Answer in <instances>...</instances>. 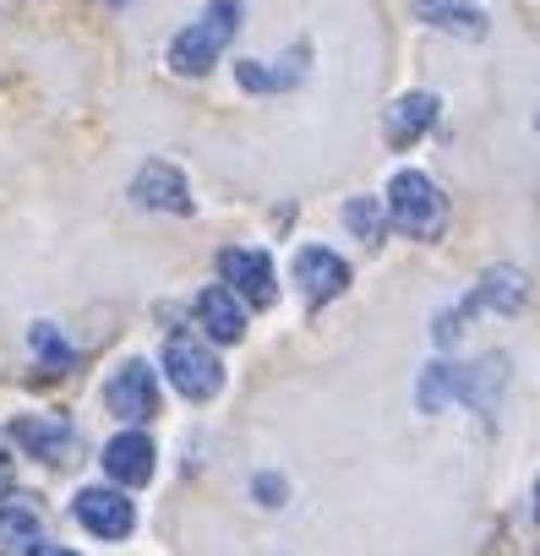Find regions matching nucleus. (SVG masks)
I'll return each mask as SVG.
<instances>
[{
    "instance_id": "obj_6",
    "label": "nucleus",
    "mask_w": 540,
    "mask_h": 556,
    "mask_svg": "<svg viewBox=\"0 0 540 556\" xmlns=\"http://www.w3.org/2000/svg\"><path fill=\"white\" fill-rule=\"evenodd\" d=\"M218 273L229 278V290L235 295H246L251 306H274V262H267L262 251H246V245H229L224 256H218Z\"/></svg>"
},
{
    "instance_id": "obj_12",
    "label": "nucleus",
    "mask_w": 540,
    "mask_h": 556,
    "mask_svg": "<svg viewBox=\"0 0 540 556\" xmlns=\"http://www.w3.org/2000/svg\"><path fill=\"white\" fill-rule=\"evenodd\" d=\"M12 437L23 447H34L39 458H50V464H66L72 458V426L66 420H17Z\"/></svg>"
},
{
    "instance_id": "obj_3",
    "label": "nucleus",
    "mask_w": 540,
    "mask_h": 556,
    "mask_svg": "<svg viewBox=\"0 0 540 556\" xmlns=\"http://www.w3.org/2000/svg\"><path fill=\"white\" fill-rule=\"evenodd\" d=\"M164 371H169V382H175V393H186V399H197V404H208L218 388H224V371H218V361L191 339V333H175L169 344H164Z\"/></svg>"
},
{
    "instance_id": "obj_1",
    "label": "nucleus",
    "mask_w": 540,
    "mask_h": 556,
    "mask_svg": "<svg viewBox=\"0 0 540 556\" xmlns=\"http://www.w3.org/2000/svg\"><path fill=\"white\" fill-rule=\"evenodd\" d=\"M235 28H240V7H235V0H213V7L169 45V66L180 77H202L224 55V45L235 39Z\"/></svg>"
},
{
    "instance_id": "obj_18",
    "label": "nucleus",
    "mask_w": 540,
    "mask_h": 556,
    "mask_svg": "<svg viewBox=\"0 0 540 556\" xmlns=\"http://www.w3.org/2000/svg\"><path fill=\"white\" fill-rule=\"evenodd\" d=\"M7 491H12V458L0 453V496H7Z\"/></svg>"
},
{
    "instance_id": "obj_15",
    "label": "nucleus",
    "mask_w": 540,
    "mask_h": 556,
    "mask_svg": "<svg viewBox=\"0 0 540 556\" xmlns=\"http://www.w3.org/2000/svg\"><path fill=\"white\" fill-rule=\"evenodd\" d=\"M344 224H350L366 245H377V240H382V207H377V202H366V197H355V202L344 207Z\"/></svg>"
},
{
    "instance_id": "obj_4",
    "label": "nucleus",
    "mask_w": 540,
    "mask_h": 556,
    "mask_svg": "<svg viewBox=\"0 0 540 556\" xmlns=\"http://www.w3.org/2000/svg\"><path fill=\"white\" fill-rule=\"evenodd\" d=\"M104 404H110V415H121V420H153V415H159V382H153V371H148L142 361H126V366L104 382Z\"/></svg>"
},
{
    "instance_id": "obj_10",
    "label": "nucleus",
    "mask_w": 540,
    "mask_h": 556,
    "mask_svg": "<svg viewBox=\"0 0 540 556\" xmlns=\"http://www.w3.org/2000/svg\"><path fill=\"white\" fill-rule=\"evenodd\" d=\"M431 121H437V99H431V93H404L399 104H388L382 131H388L393 148H410V142H420V137L431 131Z\"/></svg>"
},
{
    "instance_id": "obj_2",
    "label": "nucleus",
    "mask_w": 540,
    "mask_h": 556,
    "mask_svg": "<svg viewBox=\"0 0 540 556\" xmlns=\"http://www.w3.org/2000/svg\"><path fill=\"white\" fill-rule=\"evenodd\" d=\"M388 213H393V224H399L404 235L437 240L442 224H448V197H442L426 175L404 169V175H393V186H388Z\"/></svg>"
},
{
    "instance_id": "obj_14",
    "label": "nucleus",
    "mask_w": 540,
    "mask_h": 556,
    "mask_svg": "<svg viewBox=\"0 0 540 556\" xmlns=\"http://www.w3.org/2000/svg\"><path fill=\"white\" fill-rule=\"evenodd\" d=\"M480 0H415V17L437 23V28H464V34H480Z\"/></svg>"
},
{
    "instance_id": "obj_13",
    "label": "nucleus",
    "mask_w": 540,
    "mask_h": 556,
    "mask_svg": "<svg viewBox=\"0 0 540 556\" xmlns=\"http://www.w3.org/2000/svg\"><path fill=\"white\" fill-rule=\"evenodd\" d=\"M39 540H45L39 513H28V507H0V556H34Z\"/></svg>"
},
{
    "instance_id": "obj_11",
    "label": "nucleus",
    "mask_w": 540,
    "mask_h": 556,
    "mask_svg": "<svg viewBox=\"0 0 540 556\" xmlns=\"http://www.w3.org/2000/svg\"><path fill=\"white\" fill-rule=\"evenodd\" d=\"M137 202H148V207H164V213H191V191H186V175L180 169H169V164H148L142 175H137Z\"/></svg>"
},
{
    "instance_id": "obj_5",
    "label": "nucleus",
    "mask_w": 540,
    "mask_h": 556,
    "mask_svg": "<svg viewBox=\"0 0 540 556\" xmlns=\"http://www.w3.org/2000/svg\"><path fill=\"white\" fill-rule=\"evenodd\" d=\"M72 513H77V523H83L88 534H99V540H126V534H131V523H137L131 502H126L121 491H104V485L77 491Z\"/></svg>"
},
{
    "instance_id": "obj_17",
    "label": "nucleus",
    "mask_w": 540,
    "mask_h": 556,
    "mask_svg": "<svg viewBox=\"0 0 540 556\" xmlns=\"http://www.w3.org/2000/svg\"><path fill=\"white\" fill-rule=\"evenodd\" d=\"M256 491H262V502H267V507L285 502V485H279V480H256Z\"/></svg>"
},
{
    "instance_id": "obj_16",
    "label": "nucleus",
    "mask_w": 540,
    "mask_h": 556,
    "mask_svg": "<svg viewBox=\"0 0 540 556\" xmlns=\"http://www.w3.org/2000/svg\"><path fill=\"white\" fill-rule=\"evenodd\" d=\"M34 350L50 361V371H66V366H72V350L55 339V328H50V323H39V328H34Z\"/></svg>"
},
{
    "instance_id": "obj_20",
    "label": "nucleus",
    "mask_w": 540,
    "mask_h": 556,
    "mask_svg": "<svg viewBox=\"0 0 540 556\" xmlns=\"http://www.w3.org/2000/svg\"><path fill=\"white\" fill-rule=\"evenodd\" d=\"M535 518H540V480H535Z\"/></svg>"
},
{
    "instance_id": "obj_8",
    "label": "nucleus",
    "mask_w": 540,
    "mask_h": 556,
    "mask_svg": "<svg viewBox=\"0 0 540 556\" xmlns=\"http://www.w3.org/2000/svg\"><path fill=\"white\" fill-rule=\"evenodd\" d=\"M104 469H110V480H121V485H148V480H153V442H148L142 431H121V437L104 447Z\"/></svg>"
},
{
    "instance_id": "obj_19",
    "label": "nucleus",
    "mask_w": 540,
    "mask_h": 556,
    "mask_svg": "<svg viewBox=\"0 0 540 556\" xmlns=\"http://www.w3.org/2000/svg\"><path fill=\"white\" fill-rule=\"evenodd\" d=\"M34 556H77V551H61V545H39Z\"/></svg>"
},
{
    "instance_id": "obj_9",
    "label": "nucleus",
    "mask_w": 540,
    "mask_h": 556,
    "mask_svg": "<svg viewBox=\"0 0 540 556\" xmlns=\"http://www.w3.org/2000/svg\"><path fill=\"white\" fill-rule=\"evenodd\" d=\"M197 323H202L218 344H240V339H246V312H240L235 290H224V285H213V290L197 295Z\"/></svg>"
},
{
    "instance_id": "obj_7",
    "label": "nucleus",
    "mask_w": 540,
    "mask_h": 556,
    "mask_svg": "<svg viewBox=\"0 0 540 556\" xmlns=\"http://www.w3.org/2000/svg\"><path fill=\"white\" fill-rule=\"evenodd\" d=\"M296 278H301V295H306L312 306H323V301L344 295L350 267H344V256H334V251H323V245H306V251L296 256Z\"/></svg>"
}]
</instances>
